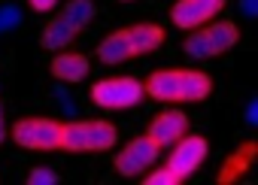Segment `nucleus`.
<instances>
[{"label":"nucleus","instance_id":"obj_1","mask_svg":"<svg viewBox=\"0 0 258 185\" xmlns=\"http://www.w3.org/2000/svg\"><path fill=\"white\" fill-rule=\"evenodd\" d=\"M143 94L161 103H201L213 94V76L188 67L155 70L152 76H146Z\"/></svg>","mask_w":258,"mask_h":185},{"label":"nucleus","instance_id":"obj_2","mask_svg":"<svg viewBox=\"0 0 258 185\" xmlns=\"http://www.w3.org/2000/svg\"><path fill=\"white\" fill-rule=\"evenodd\" d=\"M118 143V131L115 125L103 121V118H79V121H67L61 125V146L64 152L82 155V152H109Z\"/></svg>","mask_w":258,"mask_h":185},{"label":"nucleus","instance_id":"obj_3","mask_svg":"<svg viewBox=\"0 0 258 185\" xmlns=\"http://www.w3.org/2000/svg\"><path fill=\"white\" fill-rule=\"evenodd\" d=\"M210 28H195L185 37V55L188 58H219L231 52L240 43V28L234 22H207Z\"/></svg>","mask_w":258,"mask_h":185},{"label":"nucleus","instance_id":"obj_4","mask_svg":"<svg viewBox=\"0 0 258 185\" xmlns=\"http://www.w3.org/2000/svg\"><path fill=\"white\" fill-rule=\"evenodd\" d=\"M7 134L13 137L16 146H22L28 152H55L61 146V121L43 118V115L19 118Z\"/></svg>","mask_w":258,"mask_h":185},{"label":"nucleus","instance_id":"obj_5","mask_svg":"<svg viewBox=\"0 0 258 185\" xmlns=\"http://www.w3.org/2000/svg\"><path fill=\"white\" fill-rule=\"evenodd\" d=\"M143 82L134 76H115V79H100L91 85V100L100 109H131L143 100Z\"/></svg>","mask_w":258,"mask_h":185},{"label":"nucleus","instance_id":"obj_6","mask_svg":"<svg viewBox=\"0 0 258 185\" xmlns=\"http://www.w3.org/2000/svg\"><path fill=\"white\" fill-rule=\"evenodd\" d=\"M161 149L143 134V137H134V140H127L118 155H115V170L121 176H137V173H146L149 167H155Z\"/></svg>","mask_w":258,"mask_h":185},{"label":"nucleus","instance_id":"obj_7","mask_svg":"<svg viewBox=\"0 0 258 185\" xmlns=\"http://www.w3.org/2000/svg\"><path fill=\"white\" fill-rule=\"evenodd\" d=\"M207 152H210V146H207V140H204L201 134H182V137L173 143V149H170L167 167H170L179 179H188V176L207 161Z\"/></svg>","mask_w":258,"mask_h":185},{"label":"nucleus","instance_id":"obj_8","mask_svg":"<svg viewBox=\"0 0 258 185\" xmlns=\"http://www.w3.org/2000/svg\"><path fill=\"white\" fill-rule=\"evenodd\" d=\"M228 0H176L170 7V22L182 31H195L207 22H213Z\"/></svg>","mask_w":258,"mask_h":185},{"label":"nucleus","instance_id":"obj_9","mask_svg":"<svg viewBox=\"0 0 258 185\" xmlns=\"http://www.w3.org/2000/svg\"><path fill=\"white\" fill-rule=\"evenodd\" d=\"M182 134H188V115H185L176 103H170L167 109H161V112L149 121V131H146V137H149L158 149L173 146Z\"/></svg>","mask_w":258,"mask_h":185},{"label":"nucleus","instance_id":"obj_10","mask_svg":"<svg viewBox=\"0 0 258 185\" xmlns=\"http://www.w3.org/2000/svg\"><path fill=\"white\" fill-rule=\"evenodd\" d=\"M255 155H258V143L255 140H246V143H240L228 158H225V164L219 167V176H216V182L219 185H234L237 179H243L249 170H252V164H255Z\"/></svg>","mask_w":258,"mask_h":185},{"label":"nucleus","instance_id":"obj_11","mask_svg":"<svg viewBox=\"0 0 258 185\" xmlns=\"http://www.w3.org/2000/svg\"><path fill=\"white\" fill-rule=\"evenodd\" d=\"M49 70H52V76H55L58 82H70V85H73V82H82V79L88 76L91 64H88V58L79 55V52H58V55L52 58Z\"/></svg>","mask_w":258,"mask_h":185},{"label":"nucleus","instance_id":"obj_12","mask_svg":"<svg viewBox=\"0 0 258 185\" xmlns=\"http://www.w3.org/2000/svg\"><path fill=\"white\" fill-rule=\"evenodd\" d=\"M127 40H131V52L134 58L137 55H152L155 49L164 46L167 34L161 25H152V22H140V25H131L127 28Z\"/></svg>","mask_w":258,"mask_h":185},{"label":"nucleus","instance_id":"obj_13","mask_svg":"<svg viewBox=\"0 0 258 185\" xmlns=\"http://www.w3.org/2000/svg\"><path fill=\"white\" fill-rule=\"evenodd\" d=\"M97 58H100L103 64H121V61H127V58H134L131 40H127V28L106 34V37L100 40V46H97Z\"/></svg>","mask_w":258,"mask_h":185},{"label":"nucleus","instance_id":"obj_14","mask_svg":"<svg viewBox=\"0 0 258 185\" xmlns=\"http://www.w3.org/2000/svg\"><path fill=\"white\" fill-rule=\"evenodd\" d=\"M76 34H79V31H76L73 25H67V22L58 16V19H52V22L43 28V34H40V46L49 49V52H64V49L76 40Z\"/></svg>","mask_w":258,"mask_h":185},{"label":"nucleus","instance_id":"obj_15","mask_svg":"<svg viewBox=\"0 0 258 185\" xmlns=\"http://www.w3.org/2000/svg\"><path fill=\"white\" fill-rule=\"evenodd\" d=\"M94 13H97L94 10V0H70V4L64 7V13H61V19L79 31V28H85L94 19Z\"/></svg>","mask_w":258,"mask_h":185},{"label":"nucleus","instance_id":"obj_16","mask_svg":"<svg viewBox=\"0 0 258 185\" xmlns=\"http://www.w3.org/2000/svg\"><path fill=\"white\" fill-rule=\"evenodd\" d=\"M149 170H152V167H149ZM143 182H146V185H179L182 179H179L170 167H161V170H152L149 176H143Z\"/></svg>","mask_w":258,"mask_h":185},{"label":"nucleus","instance_id":"obj_17","mask_svg":"<svg viewBox=\"0 0 258 185\" xmlns=\"http://www.w3.org/2000/svg\"><path fill=\"white\" fill-rule=\"evenodd\" d=\"M22 25V10L16 7H0V34H7Z\"/></svg>","mask_w":258,"mask_h":185},{"label":"nucleus","instance_id":"obj_18","mask_svg":"<svg viewBox=\"0 0 258 185\" xmlns=\"http://www.w3.org/2000/svg\"><path fill=\"white\" fill-rule=\"evenodd\" d=\"M58 182V173H52L49 167H34L28 173V185H55Z\"/></svg>","mask_w":258,"mask_h":185},{"label":"nucleus","instance_id":"obj_19","mask_svg":"<svg viewBox=\"0 0 258 185\" xmlns=\"http://www.w3.org/2000/svg\"><path fill=\"white\" fill-rule=\"evenodd\" d=\"M28 4H31L34 13H52L58 7V0H28Z\"/></svg>","mask_w":258,"mask_h":185},{"label":"nucleus","instance_id":"obj_20","mask_svg":"<svg viewBox=\"0 0 258 185\" xmlns=\"http://www.w3.org/2000/svg\"><path fill=\"white\" fill-rule=\"evenodd\" d=\"M255 10H258L255 0H243V13H246V16H255Z\"/></svg>","mask_w":258,"mask_h":185},{"label":"nucleus","instance_id":"obj_21","mask_svg":"<svg viewBox=\"0 0 258 185\" xmlns=\"http://www.w3.org/2000/svg\"><path fill=\"white\" fill-rule=\"evenodd\" d=\"M7 140V121H4V106H0V143Z\"/></svg>","mask_w":258,"mask_h":185},{"label":"nucleus","instance_id":"obj_22","mask_svg":"<svg viewBox=\"0 0 258 185\" xmlns=\"http://www.w3.org/2000/svg\"><path fill=\"white\" fill-rule=\"evenodd\" d=\"M124 4H127V0H124Z\"/></svg>","mask_w":258,"mask_h":185}]
</instances>
